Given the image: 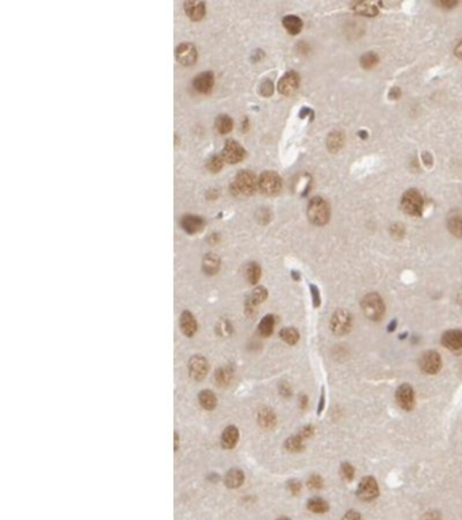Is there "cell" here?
<instances>
[{
    "instance_id": "33",
    "label": "cell",
    "mask_w": 462,
    "mask_h": 520,
    "mask_svg": "<svg viewBox=\"0 0 462 520\" xmlns=\"http://www.w3.org/2000/svg\"><path fill=\"white\" fill-rule=\"evenodd\" d=\"M281 337H282L288 344H295L298 342L299 335L298 332H297V329H294V328H284V329L281 331Z\"/></svg>"
},
{
    "instance_id": "27",
    "label": "cell",
    "mask_w": 462,
    "mask_h": 520,
    "mask_svg": "<svg viewBox=\"0 0 462 520\" xmlns=\"http://www.w3.org/2000/svg\"><path fill=\"white\" fill-rule=\"evenodd\" d=\"M232 379V370L229 367H220L216 371V383L220 386H228Z\"/></svg>"
},
{
    "instance_id": "56",
    "label": "cell",
    "mask_w": 462,
    "mask_h": 520,
    "mask_svg": "<svg viewBox=\"0 0 462 520\" xmlns=\"http://www.w3.org/2000/svg\"><path fill=\"white\" fill-rule=\"evenodd\" d=\"M359 137H362V139H366V137H367V133H366V131H361V133H359Z\"/></svg>"
},
{
    "instance_id": "34",
    "label": "cell",
    "mask_w": 462,
    "mask_h": 520,
    "mask_svg": "<svg viewBox=\"0 0 462 520\" xmlns=\"http://www.w3.org/2000/svg\"><path fill=\"white\" fill-rule=\"evenodd\" d=\"M245 275H247V279H248L251 283H257L259 281L260 275H262V271H260V267L258 266L257 263H251L248 267H247V271H245Z\"/></svg>"
},
{
    "instance_id": "25",
    "label": "cell",
    "mask_w": 462,
    "mask_h": 520,
    "mask_svg": "<svg viewBox=\"0 0 462 520\" xmlns=\"http://www.w3.org/2000/svg\"><path fill=\"white\" fill-rule=\"evenodd\" d=\"M328 508H330L328 503L322 500V499H320V497H313V499L308 501V509L312 511V512L324 513L328 511Z\"/></svg>"
},
{
    "instance_id": "46",
    "label": "cell",
    "mask_w": 462,
    "mask_h": 520,
    "mask_svg": "<svg viewBox=\"0 0 462 520\" xmlns=\"http://www.w3.org/2000/svg\"><path fill=\"white\" fill-rule=\"evenodd\" d=\"M324 404H326V392H324V389H322L321 398H320V404H318V408H317L318 415L322 412V409H324Z\"/></svg>"
},
{
    "instance_id": "49",
    "label": "cell",
    "mask_w": 462,
    "mask_h": 520,
    "mask_svg": "<svg viewBox=\"0 0 462 520\" xmlns=\"http://www.w3.org/2000/svg\"><path fill=\"white\" fill-rule=\"evenodd\" d=\"M454 53H455V56H457V57L461 58V60H462V41L458 43V45H457V47H455Z\"/></svg>"
},
{
    "instance_id": "14",
    "label": "cell",
    "mask_w": 462,
    "mask_h": 520,
    "mask_svg": "<svg viewBox=\"0 0 462 520\" xmlns=\"http://www.w3.org/2000/svg\"><path fill=\"white\" fill-rule=\"evenodd\" d=\"M442 344L450 351H461L462 350V331L459 329H451L445 332L442 335Z\"/></svg>"
},
{
    "instance_id": "31",
    "label": "cell",
    "mask_w": 462,
    "mask_h": 520,
    "mask_svg": "<svg viewBox=\"0 0 462 520\" xmlns=\"http://www.w3.org/2000/svg\"><path fill=\"white\" fill-rule=\"evenodd\" d=\"M216 127L217 130L221 133V134H225V133H229L233 127V122L230 120V117L228 116H220L216 120Z\"/></svg>"
},
{
    "instance_id": "28",
    "label": "cell",
    "mask_w": 462,
    "mask_h": 520,
    "mask_svg": "<svg viewBox=\"0 0 462 520\" xmlns=\"http://www.w3.org/2000/svg\"><path fill=\"white\" fill-rule=\"evenodd\" d=\"M354 10L359 15L376 16L378 14V8L373 3H358L354 6Z\"/></svg>"
},
{
    "instance_id": "12",
    "label": "cell",
    "mask_w": 462,
    "mask_h": 520,
    "mask_svg": "<svg viewBox=\"0 0 462 520\" xmlns=\"http://www.w3.org/2000/svg\"><path fill=\"white\" fill-rule=\"evenodd\" d=\"M209 370V365L206 362V359L202 356H193L189 363V371H190L191 378H194L197 381H201Z\"/></svg>"
},
{
    "instance_id": "24",
    "label": "cell",
    "mask_w": 462,
    "mask_h": 520,
    "mask_svg": "<svg viewBox=\"0 0 462 520\" xmlns=\"http://www.w3.org/2000/svg\"><path fill=\"white\" fill-rule=\"evenodd\" d=\"M222 444L225 447H235L239 440V431L236 427H228L222 432Z\"/></svg>"
},
{
    "instance_id": "38",
    "label": "cell",
    "mask_w": 462,
    "mask_h": 520,
    "mask_svg": "<svg viewBox=\"0 0 462 520\" xmlns=\"http://www.w3.org/2000/svg\"><path fill=\"white\" fill-rule=\"evenodd\" d=\"M340 474L346 481H351L354 478V467L350 463H342L340 465Z\"/></svg>"
},
{
    "instance_id": "43",
    "label": "cell",
    "mask_w": 462,
    "mask_h": 520,
    "mask_svg": "<svg viewBox=\"0 0 462 520\" xmlns=\"http://www.w3.org/2000/svg\"><path fill=\"white\" fill-rule=\"evenodd\" d=\"M303 439H305V438H309V436L313 435V427H311V425H307V427H304L301 431H299L298 434Z\"/></svg>"
},
{
    "instance_id": "50",
    "label": "cell",
    "mask_w": 462,
    "mask_h": 520,
    "mask_svg": "<svg viewBox=\"0 0 462 520\" xmlns=\"http://www.w3.org/2000/svg\"><path fill=\"white\" fill-rule=\"evenodd\" d=\"M439 4H441L442 7L451 8V7H454V6H457V2H441Z\"/></svg>"
},
{
    "instance_id": "20",
    "label": "cell",
    "mask_w": 462,
    "mask_h": 520,
    "mask_svg": "<svg viewBox=\"0 0 462 520\" xmlns=\"http://www.w3.org/2000/svg\"><path fill=\"white\" fill-rule=\"evenodd\" d=\"M244 482V474L243 471L239 470V469H232L226 473L225 476V484L228 488L230 489H235V488H239Z\"/></svg>"
},
{
    "instance_id": "26",
    "label": "cell",
    "mask_w": 462,
    "mask_h": 520,
    "mask_svg": "<svg viewBox=\"0 0 462 520\" xmlns=\"http://www.w3.org/2000/svg\"><path fill=\"white\" fill-rule=\"evenodd\" d=\"M199 404L202 405L205 409H214L217 405V398L210 390H203L202 393L199 394Z\"/></svg>"
},
{
    "instance_id": "30",
    "label": "cell",
    "mask_w": 462,
    "mask_h": 520,
    "mask_svg": "<svg viewBox=\"0 0 462 520\" xmlns=\"http://www.w3.org/2000/svg\"><path fill=\"white\" fill-rule=\"evenodd\" d=\"M447 227H449V231L455 236V237H459L462 239V217L461 216H453L450 217V220L447 222Z\"/></svg>"
},
{
    "instance_id": "13",
    "label": "cell",
    "mask_w": 462,
    "mask_h": 520,
    "mask_svg": "<svg viewBox=\"0 0 462 520\" xmlns=\"http://www.w3.org/2000/svg\"><path fill=\"white\" fill-rule=\"evenodd\" d=\"M299 85V77L295 72H288L278 83V89L284 95H293Z\"/></svg>"
},
{
    "instance_id": "48",
    "label": "cell",
    "mask_w": 462,
    "mask_h": 520,
    "mask_svg": "<svg viewBox=\"0 0 462 520\" xmlns=\"http://www.w3.org/2000/svg\"><path fill=\"white\" fill-rule=\"evenodd\" d=\"M424 520H441V515L436 511H432V512L426 515V519Z\"/></svg>"
},
{
    "instance_id": "32",
    "label": "cell",
    "mask_w": 462,
    "mask_h": 520,
    "mask_svg": "<svg viewBox=\"0 0 462 520\" xmlns=\"http://www.w3.org/2000/svg\"><path fill=\"white\" fill-rule=\"evenodd\" d=\"M303 438L299 435L297 436H291L290 439L286 440V443H285V447L288 448L289 451H291V453H298V451H303L304 450V442H303Z\"/></svg>"
},
{
    "instance_id": "53",
    "label": "cell",
    "mask_w": 462,
    "mask_h": 520,
    "mask_svg": "<svg viewBox=\"0 0 462 520\" xmlns=\"http://www.w3.org/2000/svg\"><path fill=\"white\" fill-rule=\"evenodd\" d=\"M423 159H424V162H426V164H427V166H431V157L427 159V153H423Z\"/></svg>"
},
{
    "instance_id": "29",
    "label": "cell",
    "mask_w": 462,
    "mask_h": 520,
    "mask_svg": "<svg viewBox=\"0 0 462 520\" xmlns=\"http://www.w3.org/2000/svg\"><path fill=\"white\" fill-rule=\"evenodd\" d=\"M274 324H275V321H274V317L271 314L263 317L259 324V332L263 336H270L274 331Z\"/></svg>"
},
{
    "instance_id": "11",
    "label": "cell",
    "mask_w": 462,
    "mask_h": 520,
    "mask_svg": "<svg viewBox=\"0 0 462 520\" xmlns=\"http://www.w3.org/2000/svg\"><path fill=\"white\" fill-rule=\"evenodd\" d=\"M176 58L183 65H191L197 61V49L191 43H180L176 48Z\"/></svg>"
},
{
    "instance_id": "7",
    "label": "cell",
    "mask_w": 462,
    "mask_h": 520,
    "mask_svg": "<svg viewBox=\"0 0 462 520\" xmlns=\"http://www.w3.org/2000/svg\"><path fill=\"white\" fill-rule=\"evenodd\" d=\"M420 370L426 374H436L442 367V359L436 351H427L419 359Z\"/></svg>"
},
{
    "instance_id": "5",
    "label": "cell",
    "mask_w": 462,
    "mask_h": 520,
    "mask_svg": "<svg viewBox=\"0 0 462 520\" xmlns=\"http://www.w3.org/2000/svg\"><path fill=\"white\" fill-rule=\"evenodd\" d=\"M258 187L266 195H275L282 189V180L276 172L266 171L260 175L259 180H258Z\"/></svg>"
},
{
    "instance_id": "37",
    "label": "cell",
    "mask_w": 462,
    "mask_h": 520,
    "mask_svg": "<svg viewBox=\"0 0 462 520\" xmlns=\"http://www.w3.org/2000/svg\"><path fill=\"white\" fill-rule=\"evenodd\" d=\"M224 162H225V160L222 157V154L221 156H213V157L207 162V168H209L212 172H218V171L222 168V166H224Z\"/></svg>"
},
{
    "instance_id": "57",
    "label": "cell",
    "mask_w": 462,
    "mask_h": 520,
    "mask_svg": "<svg viewBox=\"0 0 462 520\" xmlns=\"http://www.w3.org/2000/svg\"><path fill=\"white\" fill-rule=\"evenodd\" d=\"M278 520H290V519H289V517H280Z\"/></svg>"
},
{
    "instance_id": "19",
    "label": "cell",
    "mask_w": 462,
    "mask_h": 520,
    "mask_svg": "<svg viewBox=\"0 0 462 520\" xmlns=\"http://www.w3.org/2000/svg\"><path fill=\"white\" fill-rule=\"evenodd\" d=\"M267 298V290L264 287H257L253 290L252 294L249 296L248 301H247V309H248L249 313H252L255 310V306L260 302H263L264 300Z\"/></svg>"
},
{
    "instance_id": "42",
    "label": "cell",
    "mask_w": 462,
    "mask_h": 520,
    "mask_svg": "<svg viewBox=\"0 0 462 520\" xmlns=\"http://www.w3.org/2000/svg\"><path fill=\"white\" fill-rule=\"evenodd\" d=\"M289 490L293 494H298L301 490V484L298 481H290L289 482Z\"/></svg>"
},
{
    "instance_id": "52",
    "label": "cell",
    "mask_w": 462,
    "mask_h": 520,
    "mask_svg": "<svg viewBox=\"0 0 462 520\" xmlns=\"http://www.w3.org/2000/svg\"><path fill=\"white\" fill-rule=\"evenodd\" d=\"M395 328H396V321H392V323L389 324L388 331L389 332H393V331H395Z\"/></svg>"
},
{
    "instance_id": "45",
    "label": "cell",
    "mask_w": 462,
    "mask_h": 520,
    "mask_svg": "<svg viewBox=\"0 0 462 520\" xmlns=\"http://www.w3.org/2000/svg\"><path fill=\"white\" fill-rule=\"evenodd\" d=\"M392 235L396 236L397 239H400V237H403V235H404V229H403V227H400V225H396V227L392 228Z\"/></svg>"
},
{
    "instance_id": "39",
    "label": "cell",
    "mask_w": 462,
    "mask_h": 520,
    "mask_svg": "<svg viewBox=\"0 0 462 520\" xmlns=\"http://www.w3.org/2000/svg\"><path fill=\"white\" fill-rule=\"evenodd\" d=\"M308 486L312 488V489H320L322 486V478L320 476H317V474L311 476L309 480H308Z\"/></svg>"
},
{
    "instance_id": "23",
    "label": "cell",
    "mask_w": 462,
    "mask_h": 520,
    "mask_svg": "<svg viewBox=\"0 0 462 520\" xmlns=\"http://www.w3.org/2000/svg\"><path fill=\"white\" fill-rule=\"evenodd\" d=\"M220 268V259L218 256L213 254H209L203 259V271L209 275H213L216 274Z\"/></svg>"
},
{
    "instance_id": "2",
    "label": "cell",
    "mask_w": 462,
    "mask_h": 520,
    "mask_svg": "<svg viewBox=\"0 0 462 520\" xmlns=\"http://www.w3.org/2000/svg\"><path fill=\"white\" fill-rule=\"evenodd\" d=\"M308 217L315 225H326L330 220V206L322 198H313L308 206Z\"/></svg>"
},
{
    "instance_id": "47",
    "label": "cell",
    "mask_w": 462,
    "mask_h": 520,
    "mask_svg": "<svg viewBox=\"0 0 462 520\" xmlns=\"http://www.w3.org/2000/svg\"><path fill=\"white\" fill-rule=\"evenodd\" d=\"M399 97H400V89L397 88V87H393L390 89V93H389V98L390 99H399Z\"/></svg>"
},
{
    "instance_id": "35",
    "label": "cell",
    "mask_w": 462,
    "mask_h": 520,
    "mask_svg": "<svg viewBox=\"0 0 462 520\" xmlns=\"http://www.w3.org/2000/svg\"><path fill=\"white\" fill-rule=\"evenodd\" d=\"M378 64V56L373 52H369V53H365L361 57V65L365 68V70H370Z\"/></svg>"
},
{
    "instance_id": "9",
    "label": "cell",
    "mask_w": 462,
    "mask_h": 520,
    "mask_svg": "<svg viewBox=\"0 0 462 520\" xmlns=\"http://www.w3.org/2000/svg\"><path fill=\"white\" fill-rule=\"evenodd\" d=\"M244 156L245 150L240 144H237L235 140L226 141L225 147L222 149V157H224L225 162L230 163V164H236V163L241 162L244 159Z\"/></svg>"
},
{
    "instance_id": "36",
    "label": "cell",
    "mask_w": 462,
    "mask_h": 520,
    "mask_svg": "<svg viewBox=\"0 0 462 520\" xmlns=\"http://www.w3.org/2000/svg\"><path fill=\"white\" fill-rule=\"evenodd\" d=\"M259 424L263 427H272L275 424V416L271 411H262L259 413Z\"/></svg>"
},
{
    "instance_id": "51",
    "label": "cell",
    "mask_w": 462,
    "mask_h": 520,
    "mask_svg": "<svg viewBox=\"0 0 462 520\" xmlns=\"http://www.w3.org/2000/svg\"><path fill=\"white\" fill-rule=\"evenodd\" d=\"M281 389H282L281 390V393H284L285 396H290V388H289V386H282Z\"/></svg>"
},
{
    "instance_id": "22",
    "label": "cell",
    "mask_w": 462,
    "mask_h": 520,
    "mask_svg": "<svg viewBox=\"0 0 462 520\" xmlns=\"http://www.w3.org/2000/svg\"><path fill=\"white\" fill-rule=\"evenodd\" d=\"M343 141H344V135L340 131H332L327 139V147L331 152H338L343 147Z\"/></svg>"
},
{
    "instance_id": "44",
    "label": "cell",
    "mask_w": 462,
    "mask_h": 520,
    "mask_svg": "<svg viewBox=\"0 0 462 520\" xmlns=\"http://www.w3.org/2000/svg\"><path fill=\"white\" fill-rule=\"evenodd\" d=\"M343 520H361V515L358 512H355V511H350V512H347L346 515H344Z\"/></svg>"
},
{
    "instance_id": "21",
    "label": "cell",
    "mask_w": 462,
    "mask_h": 520,
    "mask_svg": "<svg viewBox=\"0 0 462 520\" xmlns=\"http://www.w3.org/2000/svg\"><path fill=\"white\" fill-rule=\"evenodd\" d=\"M284 26L290 34L295 35L298 34L301 29H303V20L299 19L298 16L288 15L284 18Z\"/></svg>"
},
{
    "instance_id": "6",
    "label": "cell",
    "mask_w": 462,
    "mask_h": 520,
    "mask_svg": "<svg viewBox=\"0 0 462 520\" xmlns=\"http://www.w3.org/2000/svg\"><path fill=\"white\" fill-rule=\"evenodd\" d=\"M351 327H353V319L346 309H339L334 313V316L331 319V329L335 335H346L350 332Z\"/></svg>"
},
{
    "instance_id": "3",
    "label": "cell",
    "mask_w": 462,
    "mask_h": 520,
    "mask_svg": "<svg viewBox=\"0 0 462 520\" xmlns=\"http://www.w3.org/2000/svg\"><path fill=\"white\" fill-rule=\"evenodd\" d=\"M258 180L257 176L251 171H241L236 175L233 182V190L236 194L241 195H251L257 190Z\"/></svg>"
},
{
    "instance_id": "41",
    "label": "cell",
    "mask_w": 462,
    "mask_h": 520,
    "mask_svg": "<svg viewBox=\"0 0 462 520\" xmlns=\"http://www.w3.org/2000/svg\"><path fill=\"white\" fill-rule=\"evenodd\" d=\"M311 291H312V300H313V305L316 308L320 306L321 304V298H320V293H318V289L315 285H311Z\"/></svg>"
},
{
    "instance_id": "40",
    "label": "cell",
    "mask_w": 462,
    "mask_h": 520,
    "mask_svg": "<svg viewBox=\"0 0 462 520\" xmlns=\"http://www.w3.org/2000/svg\"><path fill=\"white\" fill-rule=\"evenodd\" d=\"M260 93L263 94L264 97H268L272 94V81L270 80H264L260 85Z\"/></svg>"
},
{
    "instance_id": "17",
    "label": "cell",
    "mask_w": 462,
    "mask_h": 520,
    "mask_svg": "<svg viewBox=\"0 0 462 520\" xmlns=\"http://www.w3.org/2000/svg\"><path fill=\"white\" fill-rule=\"evenodd\" d=\"M180 328L187 336H193L197 332V321L190 312H183L180 317Z\"/></svg>"
},
{
    "instance_id": "18",
    "label": "cell",
    "mask_w": 462,
    "mask_h": 520,
    "mask_svg": "<svg viewBox=\"0 0 462 520\" xmlns=\"http://www.w3.org/2000/svg\"><path fill=\"white\" fill-rule=\"evenodd\" d=\"M184 10L191 19L198 20L205 15V3L203 2H187L184 3Z\"/></svg>"
},
{
    "instance_id": "1",
    "label": "cell",
    "mask_w": 462,
    "mask_h": 520,
    "mask_svg": "<svg viewBox=\"0 0 462 520\" xmlns=\"http://www.w3.org/2000/svg\"><path fill=\"white\" fill-rule=\"evenodd\" d=\"M362 310L372 321H380L385 313V304L377 293H370L362 300Z\"/></svg>"
},
{
    "instance_id": "54",
    "label": "cell",
    "mask_w": 462,
    "mask_h": 520,
    "mask_svg": "<svg viewBox=\"0 0 462 520\" xmlns=\"http://www.w3.org/2000/svg\"><path fill=\"white\" fill-rule=\"evenodd\" d=\"M457 301H458V304L462 306V289L459 290L458 294H457Z\"/></svg>"
},
{
    "instance_id": "8",
    "label": "cell",
    "mask_w": 462,
    "mask_h": 520,
    "mask_svg": "<svg viewBox=\"0 0 462 520\" xmlns=\"http://www.w3.org/2000/svg\"><path fill=\"white\" fill-rule=\"evenodd\" d=\"M357 494L363 501H372L374 499H377V496L380 494V489H378V484H377L376 480L373 477H370V476L363 478L359 482Z\"/></svg>"
},
{
    "instance_id": "16",
    "label": "cell",
    "mask_w": 462,
    "mask_h": 520,
    "mask_svg": "<svg viewBox=\"0 0 462 520\" xmlns=\"http://www.w3.org/2000/svg\"><path fill=\"white\" fill-rule=\"evenodd\" d=\"M182 227L187 233H197L202 231L203 220L197 216H184L182 218Z\"/></svg>"
},
{
    "instance_id": "4",
    "label": "cell",
    "mask_w": 462,
    "mask_h": 520,
    "mask_svg": "<svg viewBox=\"0 0 462 520\" xmlns=\"http://www.w3.org/2000/svg\"><path fill=\"white\" fill-rule=\"evenodd\" d=\"M401 208L409 216H422V212H423L424 208L423 197L416 190H408L407 193L403 195V198H401Z\"/></svg>"
},
{
    "instance_id": "55",
    "label": "cell",
    "mask_w": 462,
    "mask_h": 520,
    "mask_svg": "<svg viewBox=\"0 0 462 520\" xmlns=\"http://www.w3.org/2000/svg\"><path fill=\"white\" fill-rule=\"evenodd\" d=\"M305 405H307V397L303 396L301 397V406H303V408H305Z\"/></svg>"
},
{
    "instance_id": "10",
    "label": "cell",
    "mask_w": 462,
    "mask_h": 520,
    "mask_svg": "<svg viewBox=\"0 0 462 520\" xmlns=\"http://www.w3.org/2000/svg\"><path fill=\"white\" fill-rule=\"evenodd\" d=\"M396 401L404 411H412L415 406V393L411 385L404 383L396 390Z\"/></svg>"
},
{
    "instance_id": "15",
    "label": "cell",
    "mask_w": 462,
    "mask_h": 520,
    "mask_svg": "<svg viewBox=\"0 0 462 520\" xmlns=\"http://www.w3.org/2000/svg\"><path fill=\"white\" fill-rule=\"evenodd\" d=\"M214 85V77L212 72H202L194 79V88L201 94H207Z\"/></svg>"
}]
</instances>
